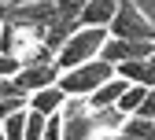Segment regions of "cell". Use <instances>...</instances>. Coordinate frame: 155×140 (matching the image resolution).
<instances>
[{
    "instance_id": "6da1fadb",
    "label": "cell",
    "mask_w": 155,
    "mask_h": 140,
    "mask_svg": "<svg viewBox=\"0 0 155 140\" xmlns=\"http://www.w3.org/2000/svg\"><path fill=\"white\" fill-rule=\"evenodd\" d=\"M104 41H107V26H78L67 41L55 48V67H59V70H70V67L89 63V59L100 55Z\"/></svg>"
},
{
    "instance_id": "7a4b0ae2",
    "label": "cell",
    "mask_w": 155,
    "mask_h": 140,
    "mask_svg": "<svg viewBox=\"0 0 155 140\" xmlns=\"http://www.w3.org/2000/svg\"><path fill=\"white\" fill-rule=\"evenodd\" d=\"M107 77H114V67L107 63V59H89V63H81V67H70V70H59V85L67 96H74V99H85V96H92L96 89H100Z\"/></svg>"
},
{
    "instance_id": "3957f363",
    "label": "cell",
    "mask_w": 155,
    "mask_h": 140,
    "mask_svg": "<svg viewBox=\"0 0 155 140\" xmlns=\"http://www.w3.org/2000/svg\"><path fill=\"white\" fill-rule=\"evenodd\" d=\"M4 18L15 22V26L33 30L45 41V33L59 22V11H55L52 0H11V4H4Z\"/></svg>"
},
{
    "instance_id": "277c9868",
    "label": "cell",
    "mask_w": 155,
    "mask_h": 140,
    "mask_svg": "<svg viewBox=\"0 0 155 140\" xmlns=\"http://www.w3.org/2000/svg\"><path fill=\"white\" fill-rule=\"evenodd\" d=\"M107 33L111 37H126V41H151L155 44V22L144 15L140 4H133V0H118V11H114Z\"/></svg>"
},
{
    "instance_id": "5b68a950",
    "label": "cell",
    "mask_w": 155,
    "mask_h": 140,
    "mask_svg": "<svg viewBox=\"0 0 155 140\" xmlns=\"http://www.w3.org/2000/svg\"><path fill=\"white\" fill-rule=\"evenodd\" d=\"M59 125H63V140H96L100 136V122H96V111L89 107V99L67 96V103L59 107Z\"/></svg>"
},
{
    "instance_id": "8992f818",
    "label": "cell",
    "mask_w": 155,
    "mask_h": 140,
    "mask_svg": "<svg viewBox=\"0 0 155 140\" xmlns=\"http://www.w3.org/2000/svg\"><path fill=\"white\" fill-rule=\"evenodd\" d=\"M55 81H59V67H55V59H33V63H22L18 74L11 77L15 92H22V96H30V92H37V89H48V85H55Z\"/></svg>"
},
{
    "instance_id": "52a82bcc",
    "label": "cell",
    "mask_w": 155,
    "mask_h": 140,
    "mask_svg": "<svg viewBox=\"0 0 155 140\" xmlns=\"http://www.w3.org/2000/svg\"><path fill=\"white\" fill-rule=\"evenodd\" d=\"M151 52H155L151 41H126V37H111L107 33V41L100 48V59H107L111 67H118V63H126V59H148Z\"/></svg>"
},
{
    "instance_id": "ba28073f",
    "label": "cell",
    "mask_w": 155,
    "mask_h": 140,
    "mask_svg": "<svg viewBox=\"0 0 155 140\" xmlns=\"http://www.w3.org/2000/svg\"><path fill=\"white\" fill-rule=\"evenodd\" d=\"M63 103H67V92H63L59 85L37 89V92H30V96H26V107H30V111H37V114H45V118L59 114V107H63Z\"/></svg>"
},
{
    "instance_id": "9c48e42d",
    "label": "cell",
    "mask_w": 155,
    "mask_h": 140,
    "mask_svg": "<svg viewBox=\"0 0 155 140\" xmlns=\"http://www.w3.org/2000/svg\"><path fill=\"white\" fill-rule=\"evenodd\" d=\"M114 11H118V0H85L78 26H111Z\"/></svg>"
},
{
    "instance_id": "30bf717a",
    "label": "cell",
    "mask_w": 155,
    "mask_h": 140,
    "mask_svg": "<svg viewBox=\"0 0 155 140\" xmlns=\"http://www.w3.org/2000/svg\"><path fill=\"white\" fill-rule=\"evenodd\" d=\"M126 77H118V74H114V77H107V81L100 85V89H96L92 96H85L89 99V107H114V103H118V96L126 92Z\"/></svg>"
},
{
    "instance_id": "8fae6325",
    "label": "cell",
    "mask_w": 155,
    "mask_h": 140,
    "mask_svg": "<svg viewBox=\"0 0 155 140\" xmlns=\"http://www.w3.org/2000/svg\"><path fill=\"white\" fill-rule=\"evenodd\" d=\"M118 133L133 136V140H155V118H140V114H126Z\"/></svg>"
},
{
    "instance_id": "7c38bea8",
    "label": "cell",
    "mask_w": 155,
    "mask_h": 140,
    "mask_svg": "<svg viewBox=\"0 0 155 140\" xmlns=\"http://www.w3.org/2000/svg\"><path fill=\"white\" fill-rule=\"evenodd\" d=\"M0 136L4 140H22L26 136V107H18L8 118H0Z\"/></svg>"
},
{
    "instance_id": "4fadbf2b",
    "label": "cell",
    "mask_w": 155,
    "mask_h": 140,
    "mask_svg": "<svg viewBox=\"0 0 155 140\" xmlns=\"http://www.w3.org/2000/svg\"><path fill=\"white\" fill-rule=\"evenodd\" d=\"M144 92H148V85L129 81V85H126V92L118 96V103H114V107H118L122 114H137V111H140V103H144Z\"/></svg>"
},
{
    "instance_id": "5bb4252c",
    "label": "cell",
    "mask_w": 155,
    "mask_h": 140,
    "mask_svg": "<svg viewBox=\"0 0 155 140\" xmlns=\"http://www.w3.org/2000/svg\"><path fill=\"white\" fill-rule=\"evenodd\" d=\"M45 122H48L45 114H37V111L26 107V136H22V140H41V136H45Z\"/></svg>"
},
{
    "instance_id": "9a60e30c",
    "label": "cell",
    "mask_w": 155,
    "mask_h": 140,
    "mask_svg": "<svg viewBox=\"0 0 155 140\" xmlns=\"http://www.w3.org/2000/svg\"><path fill=\"white\" fill-rule=\"evenodd\" d=\"M55 11H59V18H70V22H78V15H81L85 0H52Z\"/></svg>"
},
{
    "instance_id": "2e32d148",
    "label": "cell",
    "mask_w": 155,
    "mask_h": 140,
    "mask_svg": "<svg viewBox=\"0 0 155 140\" xmlns=\"http://www.w3.org/2000/svg\"><path fill=\"white\" fill-rule=\"evenodd\" d=\"M18 67H22V59H15V55H8V52H0V77H15Z\"/></svg>"
},
{
    "instance_id": "e0dca14e",
    "label": "cell",
    "mask_w": 155,
    "mask_h": 140,
    "mask_svg": "<svg viewBox=\"0 0 155 140\" xmlns=\"http://www.w3.org/2000/svg\"><path fill=\"white\" fill-rule=\"evenodd\" d=\"M41 140H63V125H59V114H52L45 122V136Z\"/></svg>"
},
{
    "instance_id": "ac0fdd59",
    "label": "cell",
    "mask_w": 155,
    "mask_h": 140,
    "mask_svg": "<svg viewBox=\"0 0 155 140\" xmlns=\"http://www.w3.org/2000/svg\"><path fill=\"white\" fill-rule=\"evenodd\" d=\"M140 118H155V85H148V92H144V103H140V111H137Z\"/></svg>"
},
{
    "instance_id": "d6986e66",
    "label": "cell",
    "mask_w": 155,
    "mask_h": 140,
    "mask_svg": "<svg viewBox=\"0 0 155 140\" xmlns=\"http://www.w3.org/2000/svg\"><path fill=\"white\" fill-rule=\"evenodd\" d=\"M144 67H148V74H144V85H155V52L144 59Z\"/></svg>"
},
{
    "instance_id": "ffe728a7",
    "label": "cell",
    "mask_w": 155,
    "mask_h": 140,
    "mask_svg": "<svg viewBox=\"0 0 155 140\" xmlns=\"http://www.w3.org/2000/svg\"><path fill=\"white\" fill-rule=\"evenodd\" d=\"M96 140H114V133H100V136H96Z\"/></svg>"
},
{
    "instance_id": "44dd1931",
    "label": "cell",
    "mask_w": 155,
    "mask_h": 140,
    "mask_svg": "<svg viewBox=\"0 0 155 140\" xmlns=\"http://www.w3.org/2000/svg\"><path fill=\"white\" fill-rule=\"evenodd\" d=\"M0 30H4V0H0Z\"/></svg>"
},
{
    "instance_id": "7402d4cb",
    "label": "cell",
    "mask_w": 155,
    "mask_h": 140,
    "mask_svg": "<svg viewBox=\"0 0 155 140\" xmlns=\"http://www.w3.org/2000/svg\"><path fill=\"white\" fill-rule=\"evenodd\" d=\"M0 140H4V136H0Z\"/></svg>"
}]
</instances>
